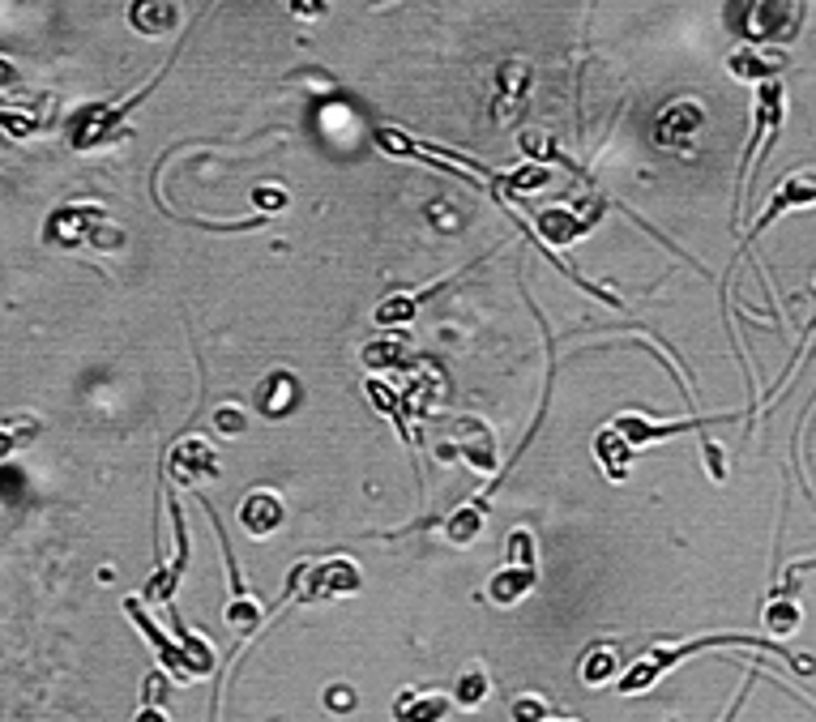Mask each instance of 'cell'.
Masks as SVG:
<instances>
[{
  "mask_svg": "<svg viewBox=\"0 0 816 722\" xmlns=\"http://www.w3.org/2000/svg\"><path fill=\"white\" fill-rule=\"evenodd\" d=\"M535 585H539L535 539H531V530H513V539H509V560H505V569L492 578L487 594H492L496 607H513V603H522Z\"/></svg>",
  "mask_w": 816,
  "mask_h": 722,
  "instance_id": "obj_1",
  "label": "cell"
},
{
  "mask_svg": "<svg viewBox=\"0 0 816 722\" xmlns=\"http://www.w3.org/2000/svg\"><path fill=\"white\" fill-rule=\"evenodd\" d=\"M295 590H304V603H330V598H346L355 594L364 578H359V565L350 556H330L321 565H295Z\"/></svg>",
  "mask_w": 816,
  "mask_h": 722,
  "instance_id": "obj_2",
  "label": "cell"
},
{
  "mask_svg": "<svg viewBox=\"0 0 816 722\" xmlns=\"http://www.w3.org/2000/svg\"><path fill=\"white\" fill-rule=\"evenodd\" d=\"M222 556H227V578H231V603H227V624L235 629V637H253L262 624H266V607L257 594L244 590V578H240V565L231 556V543L222 534Z\"/></svg>",
  "mask_w": 816,
  "mask_h": 722,
  "instance_id": "obj_3",
  "label": "cell"
},
{
  "mask_svg": "<svg viewBox=\"0 0 816 722\" xmlns=\"http://www.w3.org/2000/svg\"><path fill=\"white\" fill-rule=\"evenodd\" d=\"M167 475H171L176 484L197 488L202 479H214V475H218V453L205 444L202 436H184V440L167 453Z\"/></svg>",
  "mask_w": 816,
  "mask_h": 722,
  "instance_id": "obj_4",
  "label": "cell"
},
{
  "mask_svg": "<svg viewBox=\"0 0 816 722\" xmlns=\"http://www.w3.org/2000/svg\"><path fill=\"white\" fill-rule=\"evenodd\" d=\"M125 616H129L137 629L145 633V642L154 646L158 662H163V667H167L176 680H197V671H193V662H189L184 646H176V642H171V637H167V633H163V629H158V624H154V620L141 611V603H137V598H125Z\"/></svg>",
  "mask_w": 816,
  "mask_h": 722,
  "instance_id": "obj_5",
  "label": "cell"
},
{
  "mask_svg": "<svg viewBox=\"0 0 816 722\" xmlns=\"http://www.w3.org/2000/svg\"><path fill=\"white\" fill-rule=\"evenodd\" d=\"M99 218H103V210H94V206H65V210H56V215L48 218L43 240L52 248H77L81 240H94Z\"/></svg>",
  "mask_w": 816,
  "mask_h": 722,
  "instance_id": "obj_6",
  "label": "cell"
},
{
  "mask_svg": "<svg viewBox=\"0 0 816 722\" xmlns=\"http://www.w3.org/2000/svg\"><path fill=\"white\" fill-rule=\"evenodd\" d=\"M282 521H286V505H282V497L270 492V488H253V492L240 501V526H244L253 539L278 534Z\"/></svg>",
  "mask_w": 816,
  "mask_h": 722,
  "instance_id": "obj_7",
  "label": "cell"
},
{
  "mask_svg": "<svg viewBox=\"0 0 816 722\" xmlns=\"http://www.w3.org/2000/svg\"><path fill=\"white\" fill-rule=\"evenodd\" d=\"M454 697L436 693V688H407L394 701V722H445L454 714Z\"/></svg>",
  "mask_w": 816,
  "mask_h": 722,
  "instance_id": "obj_8",
  "label": "cell"
},
{
  "mask_svg": "<svg viewBox=\"0 0 816 722\" xmlns=\"http://www.w3.org/2000/svg\"><path fill=\"white\" fill-rule=\"evenodd\" d=\"M171 521H176V560H171V569L154 573L150 585H145V598H154V603H171L176 581H180L184 565H189V530H184V513H180V505H171Z\"/></svg>",
  "mask_w": 816,
  "mask_h": 722,
  "instance_id": "obj_9",
  "label": "cell"
},
{
  "mask_svg": "<svg viewBox=\"0 0 816 722\" xmlns=\"http://www.w3.org/2000/svg\"><path fill=\"white\" fill-rule=\"evenodd\" d=\"M526 61H509L500 69V99H496V120L500 125H518L522 120V107H526Z\"/></svg>",
  "mask_w": 816,
  "mask_h": 722,
  "instance_id": "obj_10",
  "label": "cell"
},
{
  "mask_svg": "<svg viewBox=\"0 0 816 722\" xmlns=\"http://www.w3.org/2000/svg\"><path fill=\"white\" fill-rule=\"evenodd\" d=\"M816 202V171H800V176H791L782 189H778V197L769 202V210L756 218V227H752V235L756 231H765V227H774V218L787 215V210H795V206H813Z\"/></svg>",
  "mask_w": 816,
  "mask_h": 722,
  "instance_id": "obj_11",
  "label": "cell"
},
{
  "mask_svg": "<svg viewBox=\"0 0 816 722\" xmlns=\"http://www.w3.org/2000/svg\"><path fill=\"white\" fill-rule=\"evenodd\" d=\"M129 22L141 35H167V30H176V4L171 0H133Z\"/></svg>",
  "mask_w": 816,
  "mask_h": 722,
  "instance_id": "obj_12",
  "label": "cell"
},
{
  "mask_svg": "<svg viewBox=\"0 0 816 722\" xmlns=\"http://www.w3.org/2000/svg\"><path fill=\"white\" fill-rule=\"evenodd\" d=\"M295 398H299V385L286 372H273L270 381H262V389H257V407L266 415H286L295 407Z\"/></svg>",
  "mask_w": 816,
  "mask_h": 722,
  "instance_id": "obj_13",
  "label": "cell"
},
{
  "mask_svg": "<svg viewBox=\"0 0 816 722\" xmlns=\"http://www.w3.org/2000/svg\"><path fill=\"white\" fill-rule=\"evenodd\" d=\"M133 722H171V714H167V675L163 671L145 675V684H141V710L133 714Z\"/></svg>",
  "mask_w": 816,
  "mask_h": 722,
  "instance_id": "obj_14",
  "label": "cell"
},
{
  "mask_svg": "<svg viewBox=\"0 0 816 722\" xmlns=\"http://www.w3.org/2000/svg\"><path fill=\"white\" fill-rule=\"evenodd\" d=\"M487 693H492V680H487V671L475 662V667H467V671L458 675V684H454L449 697H454L458 710H479V706L487 701Z\"/></svg>",
  "mask_w": 816,
  "mask_h": 722,
  "instance_id": "obj_15",
  "label": "cell"
},
{
  "mask_svg": "<svg viewBox=\"0 0 816 722\" xmlns=\"http://www.w3.org/2000/svg\"><path fill=\"white\" fill-rule=\"evenodd\" d=\"M539 231H544V240H551V244H569V240H577L586 231V222L577 215H569V210H544L539 215Z\"/></svg>",
  "mask_w": 816,
  "mask_h": 722,
  "instance_id": "obj_16",
  "label": "cell"
},
{
  "mask_svg": "<svg viewBox=\"0 0 816 722\" xmlns=\"http://www.w3.org/2000/svg\"><path fill=\"white\" fill-rule=\"evenodd\" d=\"M628 449H633V444L615 433V428H603V433H599V440H595L599 462L608 466V475H615V479H620V475H624V466H628Z\"/></svg>",
  "mask_w": 816,
  "mask_h": 722,
  "instance_id": "obj_17",
  "label": "cell"
},
{
  "mask_svg": "<svg viewBox=\"0 0 816 722\" xmlns=\"http://www.w3.org/2000/svg\"><path fill=\"white\" fill-rule=\"evenodd\" d=\"M479 530H483V505H462L445 517V534H449V543H471Z\"/></svg>",
  "mask_w": 816,
  "mask_h": 722,
  "instance_id": "obj_18",
  "label": "cell"
},
{
  "mask_svg": "<svg viewBox=\"0 0 816 722\" xmlns=\"http://www.w3.org/2000/svg\"><path fill=\"white\" fill-rule=\"evenodd\" d=\"M800 603H791V598H774L769 607H765V629L774 633V637H795V629H800Z\"/></svg>",
  "mask_w": 816,
  "mask_h": 722,
  "instance_id": "obj_19",
  "label": "cell"
},
{
  "mask_svg": "<svg viewBox=\"0 0 816 722\" xmlns=\"http://www.w3.org/2000/svg\"><path fill=\"white\" fill-rule=\"evenodd\" d=\"M612 675H615L612 646H595V650L586 654V662H582V680H586L590 688H603V684H612Z\"/></svg>",
  "mask_w": 816,
  "mask_h": 722,
  "instance_id": "obj_20",
  "label": "cell"
},
{
  "mask_svg": "<svg viewBox=\"0 0 816 722\" xmlns=\"http://www.w3.org/2000/svg\"><path fill=\"white\" fill-rule=\"evenodd\" d=\"M509 719L513 722H547L551 719V710H547V701L539 697V693H522V697L509 706Z\"/></svg>",
  "mask_w": 816,
  "mask_h": 722,
  "instance_id": "obj_21",
  "label": "cell"
},
{
  "mask_svg": "<svg viewBox=\"0 0 816 722\" xmlns=\"http://www.w3.org/2000/svg\"><path fill=\"white\" fill-rule=\"evenodd\" d=\"M547 180H551V171H547L544 163H535V167L513 171V176L505 180V189H509V193H535V189H544Z\"/></svg>",
  "mask_w": 816,
  "mask_h": 722,
  "instance_id": "obj_22",
  "label": "cell"
},
{
  "mask_svg": "<svg viewBox=\"0 0 816 722\" xmlns=\"http://www.w3.org/2000/svg\"><path fill=\"white\" fill-rule=\"evenodd\" d=\"M248 428V420H244V411H235V407H218L214 411V433L222 436H240Z\"/></svg>",
  "mask_w": 816,
  "mask_h": 722,
  "instance_id": "obj_23",
  "label": "cell"
},
{
  "mask_svg": "<svg viewBox=\"0 0 816 722\" xmlns=\"http://www.w3.org/2000/svg\"><path fill=\"white\" fill-rule=\"evenodd\" d=\"M291 13H299V17H321V13H326V0H291Z\"/></svg>",
  "mask_w": 816,
  "mask_h": 722,
  "instance_id": "obj_24",
  "label": "cell"
},
{
  "mask_svg": "<svg viewBox=\"0 0 816 722\" xmlns=\"http://www.w3.org/2000/svg\"><path fill=\"white\" fill-rule=\"evenodd\" d=\"M257 206L282 210V206H286V193H282V189H257Z\"/></svg>",
  "mask_w": 816,
  "mask_h": 722,
  "instance_id": "obj_25",
  "label": "cell"
},
{
  "mask_svg": "<svg viewBox=\"0 0 816 722\" xmlns=\"http://www.w3.org/2000/svg\"><path fill=\"white\" fill-rule=\"evenodd\" d=\"M731 719H736V706H731V714H727V719H723V722H731Z\"/></svg>",
  "mask_w": 816,
  "mask_h": 722,
  "instance_id": "obj_26",
  "label": "cell"
},
{
  "mask_svg": "<svg viewBox=\"0 0 816 722\" xmlns=\"http://www.w3.org/2000/svg\"><path fill=\"white\" fill-rule=\"evenodd\" d=\"M547 722H577V719H547Z\"/></svg>",
  "mask_w": 816,
  "mask_h": 722,
  "instance_id": "obj_27",
  "label": "cell"
}]
</instances>
